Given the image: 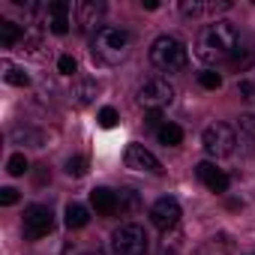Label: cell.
Here are the masks:
<instances>
[{"label": "cell", "instance_id": "52a82bcc", "mask_svg": "<svg viewBox=\"0 0 255 255\" xmlns=\"http://www.w3.org/2000/svg\"><path fill=\"white\" fill-rule=\"evenodd\" d=\"M54 228V213L48 204H30L24 207V237L27 240H42Z\"/></svg>", "mask_w": 255, "mask_h": 255}, {"label": "cell", "instance_id": "ba28073f", "mask_svg": "<svg viewBox=\"0 0 255 255\" xmlns=\"http://www.w3.org/2000/svg\"><path fill=\"white\" fill-rule=\"evenodd\" d=\"M123 162L126 168H132V171H144V174H162V162L144 147V144H129L123 153Z\"/></svg>", "mask_w": 255, "mask_h": 255}, {"label": "cell", "instance_id": "603a6c76", "mask_svg": "<svg viewBox=\"0 0 255 255\" xmlns=\"http://www.w3.org/2000/svg\"><path fill=\"white\" fill-rule=\"evenodd\" d=\"M66 174L69 177H84L87 174V156H69L66 159Z\"/></svg>", "mask_w": 255, "mask_h": 255}, {"label": "cell", "instance_id": "f546056e", "mask_svg": "<svg viewBox=\"0 0 255 255\" xmlns=\"http://www.w3.org/2000/svg\"><path fill=\"white\" fill-rule=\"evenodd\" d=\"M237 90H240L246 99H255V84H252V81H237Z\"/></svg>", "mask_w": 255, "mask_h": 255}, {"label": "cell", "instance_id": "4dcf8cb0", "mask_svg": "<svg viewBox=\"0 0 255 255\" xmlns=\"http://www.w3.org/2000/svg\"><path fill=\"white\" fill-rule=\"evenodd\" d=\"M141 6H144V9H159L156 0H141Z\"/></svg>", "mask_w": 255, "mask_h": 255}, {"label": "cell", "instance_id": "6da1fadb", "mask_svg": "<svg viewBox=\"0 0 255 255\" xmlns=\"http://www.w3.org/2000/svg\"><path fill=\"white\" fill-rule=\"evenodd\" d=\"M237 51H240V36L231 21L216 18L195 36V57L201 63H222V60H231Z\"/></svg>", "mask_w": 255, "mask_h": 255}, {"label": "cell", "instance_id": "7c38bea8", "mask_svg": "<svg viewBox=\"0 0 255 255\" xmlns=\"http://www.w3.org/2000/svg\"><path fill=\"white\" fill-rule=\"evenodd\" d=\"M195 174H198V180H201L210 192H228V183H231V180H228V174H225L222 168H216L213 162H207V159L198 162V165H195Z\"/></svg>", "mask_w": 255, "mask_h": 255}, {"label": "cell", "instance_id": "1f68e13d", "mask_svg": "<svg viewBox=\"0 0 255 255\" xmlns=\"http://www.w3.org/2000/svg\"><path fill=\"white\" fill-rule=\"evenodd\" d=\"M162 255H177V252H168V246H165V249H162Z\"/></svg>", "mask_w": 255, "mask_h": 255}, {"label": "cell", "instance_id": "7a4b0ae2", "mask_svg": "<svg viewBox=\"0 0 255 255\" xmlns=\"http://www.w3.org/2000/svg\"><path fill=\"white\" fill-rule=\"evenodd\" d=\"M132 48V33L123 27H99L90 39V54L102 66H117L120 60L129 57Z\"/></svg>", "mask_w": 255, "mask_h": 255}, {"label": "cell", "instance_id": "8fae6325", "mask_svg": "<svg viewBox=\"0 0 255 255\" xmlns=\"http://www.w3.org/2000/svg\"><path fill=\"white\" fill-rule=\"evenodd\" d=\"M72 12H75V27L78 30H93L105 15V3H99V0H81V3H75Z\"/></svg>", "mask_w": 255, "mask_h": 255}, {"label": "cell", "instance_id": "ac0fdd59", "mask_svg": "<svg viewBox=\"0 0 255 255\" xmlns=\"http://www.w3.org/2000/svg\"><path fill=\"white\" fill-rule=\"evenodd\" d=\"M63 222H66V228H84L90 222V210L78 201H69L63 210Z\"/></svg>", "mask_w": 255, "mask_h": 255}, {"label": "cell", "instance_id": "5bb4252c", "mask_svg": "<svg viewBox=\"0 0 255 255\" xmlns=\"http://www.w3.org/2000/svg\"><path fill=\"white\" fill-rule=\"evenodd\" d=\"M90 204L99 216H114L117 213V192L108 186H96V189H90Z\"/></svg>", "mask_w": 255, "mask_h": 255}, {"label": "cell", "instance_id": "9c48e42d", "mask_svg": "<svg viewBox=\"0 0 255 255\" xmlns=\"http://www.w3.org/2000/svg\"><path fill=\"white\" fill-rule=\"evenodd\" d=\"M150 225L153 228H159V231H168V228H174L177 225V219H180V204H177V198H171V195H165V198H159V201H153V207H150Z\"/></svg>", "mask_w": 255, "mask_h": 255}, {"label": "cell", "instance_id": "484cf974", "mask_svg": "<svg viewBox=\"0 0 255 255\" xmlns=\"http://www.w3.org/2000/svg\"><path fill=\"white\" fill-rule=\"evenodd\" d=\"M117 120H120V117H117V111H114L111 105H105V108L99 111V126H105V129H111V126H117Z\"/></svg>", "mask_w": 255, "mask_h": 255}, {"label": "cell", "instance_id": "44dd1931", "mask_svg": "<svg viewBox=\"0 0 255 255\" xmlns=\"http://www.w3.org/2000/svg\"><path fill=\"white\" fill-rule=\"evenodd\" d=\"M156 135H159V141H162L165 147H177V144L183 141V129H180L177 123H165V126H162V129H159Z\"/></svg>", "mask_w": 255, "mask_h": 255}, {"label": "cell", "instance_id": "83f0119b", "mask_svg": "<svg viewBox=\"0 0 255 255\" xmlns=\"http://www.w3.org/2000/svg\"><path fill=\"white\" fill-rule=\"evenodd\" d=\"M18 189H12V186H3V189H0V204H3V207H12V204H18Z\"/></svg>", "mask_w": 255, "mask_h": 255}, {"label": "cell", "instance_id": "ffe728a7", "mask_svg": "<svg viewBox=\"0 0 255 255\" xmlns=\"http://www.w3.org/2000/svg\"><path fill=\"white\" fill-rule=\"evenodd\" d=\"M18 39H24V30H21V24H15V21H9V18H3V21H0V42H3L6 48H12Z\"/></svg>", "mask_w": 255, "mask_h": 255}, {"label": "cell", "instance_id": "f1b7e54d", "mask_svg": "<svg viewBox=\"0 0 255 255\" xmlns=\"http://www.w3.org/2000/svg\"><path fill=\"white\" fill-rule=\"evenodd\" d=\"M144 123L150 126V129H156V132H159V129H162V126H165V123H162V111H147V117H144Z\"/></svg>", "mask_w": 255, "mask_h": 255}, {"label": "cell", "instance_id": "277c9868", "mask_svg": "<svg viewBox=\"0 0 255 255\" xmlns=\"http://www.w3.org/2000/svg\"><path fill=\"white\" fill-rule=\"evenodd\" d=\"M147 249H150V237L135 222H126L111 234V252L114 255H147Z\"/></svg>", "mask_w": 255, "mask_h": 255}, {"label": "cell", "instance_id": "d4e9b609", "mask_svg": "<svg viewBox=\"0 0 255 255\" xmlns=\"http://www.w3.org/2000/svg\"><path fill=\"white\" fill-rule=\"evenodd\" d=\"M12 138L15 141H30L33 147H42V135L33 132V129H21V126H18V129H12Z\"/></svg>", "mask_w": 255, "mask_h": 255}, {"label": "cell", "instance_id": "4fadbf2b", "mask_svg": "<svg viewBox=\"0 0 255 255\" xmlns=\"http://www.w3.org/2000/svg\"><path fill=\"white\" fill-rule=\"evenodd\" d=\"M237 150L252 156L255 153V114H240L237 117Z\"/></svg>", "mask_w": 255, "mask_h": 255}, {"label": "cell", "instance_id": "4316f807", "mask_svg": "<svg viewBox=\"0 0 255 255\" xmlns=\"http://www.w3.org/2000/svg\"><path fill=\"white\" fill-rule=\"evenodd\" d=\"M57 69H60L63 75H72V72H78V60H75L72 54H63V57L57 60Z\"/></svg>", "mask_w": 255, "mask_h": 255}, {"label": "cell", "instance_id": "e0dca14e", "mask_svg": "<svg viewBox=\"0 0 255 255\" xmlns=\"http://www.w3.org/2000/svg\"><path fill=\"white\" fill-rule=\"evenodd\" d=\"M141 207H144V204H141V195H138L135 189L126 186V189H120V192H117V210H120L123 216H135Z\"/></svg>", "mask_w": 255, "mask_h": 255}, {"label": "cell", "instance_id": "3957f363", "mask_svg": "<svg viewBox=\"0 0 255 255\" xmlns=\"http://www.w3.org/2000/svg\"><path fill=\"white\" fill-rule=\"evenodd\" d=\"M150 63H153L156 69H162V72H180V69H186V63H189V51H186V45H183L177 36L162 33V36H156L153 45H150Z\"/></svg>", "mask_w": 255, "mask_h": 255}, {"label": "cell", "instance_id": "5b68a950", "mask_svg": "<svg viewBox=\"0 0 255 255\" xmlns=\"http://www.w3.org/2000/svg\"><path fill=\"white\" fill-rule=\"evenodd\" d=\"M201 147L210 159H222V156H231L237 153V132L225 123H210L204 135H201Z\"/></svg>", "mask_w": 255, "mask_h": 255}, {"label": "cell", "instance_id": "8992f818", "mask_svg": "<svg viewBox=\"0 0 255 255\" xmlns=\"http://www.w3.org/2000/svg\"><path fill=\"white\" fill-rule=\"evenodd\" d=\"M138 102L150 111H162L165 105L174 102V87L165 81V78H147L141 87H138Z\"/></svg>", "mask_w": 255, "mask_h": 255}, {"label": "cell", "instance_id": "2e32d148", "mask_svg": "<svg viewBox=\"0 0 255 255\" xmlns=\"http://www.w3.org/2000/svg\"><path fill=\"white\" fill-rule=\"evenodd\" d=\"M96 93H99V84H96L93 78H78V81L72 84V90H69V99H72V105L84 108V105H90V102L96 99Z\"/></svg>", "mask_w": 255, "mask_h": 255}, {"label": "cell", "instance_id": "9a60e30c", "mask_svg": "<svg viewBox=\"0 0 255 255\" xmlns=\"http://www.w3.org/2000/svg\"><path fill=\"white\" fill-rule=\"evenodd\" d=\"M225 9H231V3H228V0H222V3H201V0H183V3H180V12H183L186 18L219 15V12H225Z\"/></svg>", "mask_w": 255, "mask_h": 255}, {"label": "cell", "instance_id": "d6986e66", "mask_svg": "<svg viewBox=\"0 0 255 255\" xmlns=\"http://www.w3.org/2000/svg\"><path fill=\"white\" fill-rule=\"evenodd\" d=\"M0 69H3V81H6V84H12V87H27V84H30V75H27L21 66L9 63V60L0 63Z\"/></svg>", "mask_w": 255, "mask_h": 255}, {"label": "cell", "instance_id": "7402d4cb", "mask_svg": "<svg viewBox=\"0 0 255 255\" xmlns=\"http://www.w3.org/2000/svg\"><path fill=\"white\" fill-rule=\"evenodd\" d=\"M198 84L207 87V90H219V87H222V75H219L216 69H201V72H198Z\"/></svg>", "mask_w": 255, "mask_h": 255}, {"label": "cell", "instance_id": "d6a6232c", "mask_svg": "<svg viewBox=\"0 0 255 255\" xmlns=\"http://www.w3.org/2000/svg\"><path fill=\"white\" fill-rule=\"evenodd\" d=\"M252 255H255V252H252Z\"/></svg>", "mask_w": 255, "mask_h": 255}, {"label": "cell", "instance_id": "30bf717a", "mask_svg": "<svg viewBox=\"0 0 255 255\" xmlns=\"http://www.w3.org/2000/svg\"><path fill=\"white\" fill-rule=\"evenodd\" d=\"M45 24L54 36H66L69 24H72V3H66V0H51L45 6Z\"/></svg>", "mask_w": 255, "mask_h": 255}, {"label": "cell", "instance_id": "cb8c5ba5", "mask_svg": "<svg viewBox=\"0 0 255 255\" xmlns=\"http://www.w3.org/2000/svg\"><path fill=\"white\" fill-rule=\"evenodd\" d=\"M6 171H9L12 177H21V174L27 171V156H24V153H12L9 162H6Z\"/></svg>", "mask_w": 255, "mask_h": 255}]
</instances>
